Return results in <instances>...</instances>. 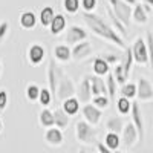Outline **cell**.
<instances>
[{"label":"cell","instance_id":"obj_35","mask_svg":"<svg viewBox=\"0 0 153 153\" xmlns=\"http://www.w3.org/2000/svg\"><path fill=\"white\" fill-rule=\"evenodd\" d=\"M81 8V2L80 0H63V9L68 14H76Z\"/></svg>","mask_w":153,"mask_h":153},{"label":"cell","instance_id":"obj_15","mask_svg":"<svg viewBox=\"0 0 153 153\" xmlns=\"http://www.w3.org/2000/svg\"><path fill=\"white\" fill-rule=\"evenodd\" d=\"M57 81H58V74H57V63H55V57H52L49 60V66H48V84L51 92L57 94Z\"/></svg>","mask_w":153,"mask_h":153},{"label":"cell","instance_id":"obj_21","mask_svg":"<svg viewBox=\"0 0 153 153\" xmlns=\"http://www.w3.org/2000/svg\"><path fill=\"white\" fill-rule=\"evenodd\" d=\"M54 57L60 63H68L72 60V49L69 45H57L54 48Z\"/></svg>","mask_w":153,"mask_h":153},{"label":"cell","instance_id":"obj_20","mask_svg":"<svg viewBox=\"0 0 153 153\" xmlns=\"http://www.w3.org/2000/svg\"><path fill=\"white\" fill-rule=\"evenodd\" d=\"M132 20L136 25H146L149 22V12L144 8V3H135L132 11Z\"/></svg>","mask_w":153,"mask_h":153},{"label":"cell","instance_id":"obj_29","mask_svg":"<svg viewBox=\"0 0 153 153\" xmlns=\"http://www.w3.org/2000/svg\"><path fill=\"white\" fill-rule=\"evenodd\" d=\"M124 120L121 117H110L106 123V130L107 132H117L121 135L123 129H124Z\"/></svg>","mask_w":153,"mask_h":153},{"label":"cell","instance_id":"obj_38","mask_svg":"<svg viewBox=\"0 0 153 153\" xmlns=\"http://www.w3.org/2000/svg\"><path fill=\"white\" fill-rule=\"evenodd\" d=\"M146 40H147V46H149V65L153 71V34L152 32H147Z\"/></svg>","mask_w":153,"mask_h":153},{"label":"cell","instance_id":"obj_1","mask_svg":"<svg viewBox=\"0 0 153 153\" xmlns=\"http://www.w3.org/2000/svg\"><path fill=\"white\" fill-rule=\"evenodd\" d=\"M84 23L87 25V28L91 29L95 35H98L100 38L112 43V45H117L121 49H126V43H124V37L121 34H118V31L115 29L110 23H107L106 20H103L100 16L94 14V12H86L83 11L81 14Z\"/></svg>","mask_w":153,"mask_h":153},{"label":"cell","instance_id":"obj_27","mask_svg":"<svg viewBox=\"0 0 153 153\" xmlns=\"http://www.w3.org/2000/svg\"><path fill=\"white\" fill-rule=\"evenodd\" d=\"M55 17V11L52 6H43V9L40 11V17H38V20H40V25L43 28H49L51 22L54 20Z\"/></svg>","mask_w":153,"mask_h":153},{"label":"cell","instance_id":"obj_32","mask_svg":"<svg viewBox=\"0 0 153 153\" xmlns=\"http://www.w3.org/2000/svg\"><path fill=\"white\" fill-rule=\"evenodd\" d=\"M136 92H138V86L135 83H124L120 89V95H124L127 98H136Z\"/></svg>","mask_w":153,"mask_h":153},{"label":"cell","instance_id":"obj_30","mask_svg":"<svg viewBox=\"0 0 153 153\" xmlns=\"http://www.w3.org/2000/svg\"><path fill=\"white\" fill-rule=\"evenodd\" d=\"M115 104H117V112L120 115H129L132 110V100L124 95H121L118 100H115Z\"/></svg>","mask_w":153,"mask_h":153},{"label":"cell","instance_id":"obj_11","mask_svg":"<svg viewBox=\"0 0 153 153\" xmlns=\"http://www.w3.org/2000/svg\"><path fill=\"white\" fill-rule=\"evenodd\" d=\"M76 98L81 101V104L89 103L94 95H92V84H91V75H84V78L76 87Z\"/></svg>","mask_w":153,"mask_h":153},{"label":"cell","instance_id":"obj_37","mask_svg":"<svg viewBox=\"0 0 153 153\" xmlns=\"http://www.w3.org/2000/svg\"><path fill=\"white\" fill-rule=\"evenodd\" d=\"M110 101H112V100L109 98V95H97V97L92 98V103H94L97 107L103 109V110H106V109L109 107Z\"/></svg>","mask_w":153,"mask_h":153},{"label":"cell","instance_id":"obj_47","mask_svg":"<svg viewBox=\"0 0 153 153\" xmlns=\"http://www.w3.org/2000/svg\"><path fill=\"white\" fill-rule=\"evenodd\" d=\"M2 129H3V124H2V120H0V132H2Z\"/></svg>","mask_w":153,"mask_h":153},{"label":"cell","instance_id":"obj_26","mask_svg":"<svg viewBox=\"0 0 153 153\" xmlns=\"http://www.w3.org/2000/svg\"><path fill=\"white\" fill-rule=\"evenodd\" d=\"M104 144L110 149V152L118 150L120 146L123 144L121 143V135L117 133V132H107L106 136H104Z\"/></svg>","mask_w":153,"mask_h":153},{"label":"cell","instance_id":"obj_41","mask_svg":"<svg viewBox=\"0 0 153 153\" xmlns=\"http://www.w3.org/2000/svg\"><path fill=\"white\" fill-rule=\"evenodd\" d=\"M9 28H11V25L8 20H3L2 23H0V43H3V40L6 38L8 32H9Z\"/></svg>","mask_w":153,"mask_h":153},{"label":"cell","instance_id":"obj_39","mask_svg":"<svg viewBox=\"0 0 153 153\" xmlns=\"http://www.w3.org/2000/svg\"><path fill=\"white\" fill-rule=\"evenodd\" d=\"M98 5V0H81V8L86 12H94Z\"/></svg>","mask_w":153,"mask_h":153},{"label":"cell","instance_id":"obj_19","mask_svg":"<svg viewBox=\"0 0 153 153\" xmlns=\"http://www.w3.org/2000/svg\"><path fill=\"white\" fill-rule=\"evenodd\" d=\"M66 26H68L66 17L63 16V14H55L54 20L51 22V25H49V32L52 34V35H60L63 31L66 29Z\"/></svg>","mask_w":153,"mask_h":153},{"label":"cell","instance_id":"obj_9","mask_svg":"<svg viewBox=\"0 0 153 153\" xmlns=\"http://www.w3.org/2000/svg\"><path fill=\"white\" fill-rule=\"evenodd\" d=\"M136 86H138V92H136L138 101L147 103V101L153 100V86H152V83L146 78V76H139Z\"/></svg>","mask_w":153,"mask_h":153},{"label":"cell","instance_id":"obj_42","mask_svg":"<svg viewBox=\"0 0 153 153\" xmlns=\"http://www.w3.org/2000/svg\"><path fill=\"white\" fill-rule=\"evenodd\" d=\"M101 57H103L109 65H117V63L121 61L123 55H117V54H101Z\"/></svg>","mask_w":153,"mask_h":153},{"label":"cell","instance_id":"obj_7","mask_svg":"<svg viewBox=\"0 0 153 153\" xmlns=\"http://www.w3.org/2000/svg\"><path fill=\"white\" fill-rule=\"evenodd\" d=\"M87 37H89V32L83 26H80V25H71L65 35V43L74 46L83 40H87Z\"/></svg>","mask_w":153,"mask_h":153},{"label":"cell","instance_id":"obj_46","mask_svg":"<svg viewBox=\"0 0 153 153\" xmlns=\"http://www.w3.org/2000/svg\"><path fill=\"white\" fill-rule=\"evenodd\" d=\"M2 68H3L2 66V57H0V75H2Z\"/></svg>","mask_w":153,"mask_h":153},{"label":"cell","instance_id":"obj_23","mask_svg":"<svg viewBox=\"0 0 153 153\" xmlns=\"http://www.w3.org/2000/svg\"><path fill=\"white\" fill-rule=\"evenodd\" d=\"M38 124H40L43 129H48V127H52L55 126V117H54V112L49 110L48 107L42 109L38 112Z\"/></svg>","mask_w":153,"mask_h":153},{"label":"cell","instance_id":"obj_24","mask_svg":"<svg viewBox=\"0 0 153 153\" xmlns=\"http://www.w3.org/2000/svg\"><path fill=\"white\" fill-rule=\"evenodd\" d=\"M92 71L95 75H100V76H106L109 72H110V65L103 58V57H97L92 63Z\"/></svg>","mask_w":153,"mask_h":153},{"label":"cell","instance_id":"obj_36","mask_svg":"<svg viewBox=\"0 0 153 153\" xmlns=\"http://www.w3.org/2000/svg\"><path fill=\"white\" fill-rule=\"evenodd\" d=\"M113 75H115V78H117L118 84H121V86L124 83H127V80H129V76L126 75V71H124V66H123L121 61L117 63V66H115V69H113Z\"/></svg>","mask_w":153,"mask_h":153},{"label":"cell","instance_id":"obj_28","mask_svg":"<svg viewBox=\"0 0 153 153\" xmlns=\"http://www.w3.org/2000/svg\"><path fill=\"white\" fill-rule=\"evenodd\" d=\"M121 63H123V66H124L126 75L129 76V75H130V71H132V65L135 63L132 46H126V49H124V55H123V58H121Z\"/></svg>","mask_w":153,"mask_h":153},{"label":"cell","instance_id":"obj_6","mask_svg":"<svg viewBox=\"0 0 153 153\" xmlns=\"http://www.w3.org/2000/svg\"><path fill=\"white\" fill-rule=\"evenodd\" d=\"M139 139V133H138V129L135 127L133 123H127L124 126V129L121 132V143L124 146V149H132L133 146H136Z\"/></svg>","mask_w":153,"mask_h":153},{"label":"cell","instance_id":"obj_43","mask_svg":"<svg viewBox=\"0 0 153 153\" xmlns=\"http://www.w3.org/2000/svg\"><path fill=\"white\" fill-rule=\"evenodd\" d=\"M95 149H97V152H100V153H110V149L104 144V141H97V143H95Z\"/></svg>","mask_w":153,"mask_h":153},{"label":"cell","instance_id":"obj_34","mask_svg":"<svg viewBox=\"0 0 153 153\" xmlns=\"http://www.w3.org/2000/svg\"><path fill=\"white\" fill-rule=\"evenodd\" d=\"M52 98H54V94L51 92L49 87H43L40 91V97H38V103H40L43 107H48L51 103H52Z\"/></svg>","mask_w":153,"mask_h":153},{"label":"cell","instance_id":"obj_25","mask_svg":"<svg viewBox=\"0 0 153 153\" xmlns=\"http://www.w3.org/2000/svg\"><path fill=\"white\" fill-rule=\"evenodd\" d=\"M54 117H55V126L60 127V129H68V126L71 123V115H68L65 112V109L63 107H58L54 110Z\"/></svg>","mask_w":153,"mask_h":153},{"label":"cell","instance_id":"obj_33","mask_svg":"<svg viewBox=\"0 0 153 153\" xmlns=\"http://www.w3.org/2000/svg\"><path fill=\"white\" fill-rule=\"evenodd\" d=\"M40 91L42 89L38 87L35 83H29L26 86V91H25V95H26L28 101H38V97H40Z\"/></svg>","mask_w":153,"mask_h":153},{"label":"cell","instance_id":"obj_8","mask_svg":"<svg viewBox=\"0 0 153 153\" xmlns=\"http://www.w3.org/2000/svg\"><path fill=\"white\" fill-rule=\"evenodd\" d=\"M81 115H83V118L87 121V123H91L92 126H98L101 123V118H103V109H100L97 107L94 103H86L83 107H81Z\"/></svg>","mask_w":153,"mask_h":153},{"label":"cell","instance_id":"obj_2","mask_svg":"<svg viewBox=\"0 0 153 153\" xmlns=\"http://www.w3.org/2000/svg\"><path fill=\"white\" fill-rule=\"evenodd\" d=\"M57 74H58V81H57V100L58 101H65L69 97H75L76 95V87L71 78V75L63 71L58 65H57Z\"/></svg>","mask_w":153,"mask_h":153},{"label":"cell","instance_id":"obj_31","mask_svg":"<svg viewBox=\"0 0 153 153\" xmlns=\"http://www.w3.org/2000/svg\"><path fill=\"white\" fill-rule=\"evenodd\" d=\"M107 78H106V84H107V92H109V98L113 101V100H117V78H115V75L113 72H109L107 75Z\"/></svg>","mask_w":153,"mask_h":153},{"label":"cell","instance_id":"obj_18","mask_svg":"<svg viewBox=\"0 0 153 153\" xmlns=\"http://www.w3.org/2000/svg\"><path fill=\"white\" fill-rule=\"evenodd\" d=\"M19 23L23 29H34L37 26V16L34 11H23L19 16Z\"/></svg>","mask_w":153,"mask_h":153},{"label":"cell","instance_id":"obj_16","mask_svg":"<svg viewBox=\"0 0 153 153\" xmlns=\"http://www.w3.org/2000/svg\"><path fill=\"white\" fill-rule=\"evenodd\" d=\"M106 11H107V16H109L110 25H112V26L118 31V34H121L123 37H126V35H127V26L121 22V19H120V17L113 12V9H112V6H110L109 3L106 5Z\"/></svg>","mask_w":153,"mask_h":153},{"label":"cell","instance_id":"obj_17","mask_svg":"<svg viewBox=\"0 0 153 153\" xmlns=\"http://www.w3.org/2000/svg\"><path fill=\"white\" fill-rule=\"evenodd\" d=\"M91 84H92V95L94 97H97V95H109L107 84L103 80V76L95 75V74L91 75Z\"/></svg>","mask_w":153,"mask_h":153},{"label":"cell","instance_id":"obj_40","mask_svg":"<svg viewBox=\"0 0 153 153\" xmlns=\"http://www.w3.org/2000/svg\"><path fill=\"white\" fill-rule=\"evenodd\" d=\"M8 103H9V95H8V91L2 89V91H0V112L6 110Z\"/></svg>","mask_w":153,"mask_h":153},{"label":"cell","instance_id":"obj_14","mask_svg":"<svg viewBox=\"0 0 153 153\" xmlns=\"http://www.w3.org/2000/svg\"><path fill=\"white\" fill-rule=\"evenodd\" d=\"M130 115H132V123L135 124V127L138 129V133H139V139L144 141V118H143V112H141V107H139L138 103H132V110H130Z\"/></svg>","mask_w":153,"mask_h":153},{"label":"cell","instance_id":"obj_5","mask_svg":"<svg viewBox=\"0 0 153 153\" xmlns=\"http://www.w3.org/2000/svg\"><path fill=\"white\" fill-rule=\"evenodd\" d=\"M132 51H133V58L135 63L138 65H149V46H147V40H144L143 37H136V40L132 45Z\"/></svg>","mask_w":153,"mask_h":153},{"label":"cell","instance_id":"obj_12","mask_svg":"<svg viewBox=\"0 0 153 153\" xmlns=\"http://www.w3.org/2000/svg\"><path fill=\"white\" fill-rule=\"evenodd\" d=\"M65 141V136H63V129L57 126L52 127H48L46 132H45V143L49 147H60Z\"/></svg>","mask_w":153,"mask_h":153},{"label":"cell","instance_id":"obj_22","mask_svg":"<svg viewBox=\"0 0 153 153\" xmlns=\"http://www.w3.org/2000/svg\"><path fill=\"white\" fill-rule=\"evenodd\" d=\"M80 104H81V101L76 98V95L75 97H69L65 101H61V107L65 109V112L68 115H71V117H75V115L80 112Z\"/></svg>","mask_w":153,"mask_h":153},{"label":"cell","instance_id":"obj_4","mask_svg":"<svg viewBox=\"0 0 153 153\" xmlns=\"http://www.w3.org/2000/svg\"><path fill=\"white\" fill-rule=\"evenodd\" d=\"M107 3L112 6L113 12L117 14L121 22L126 25V26H129L130 22H132V5H129L127 2L124 0H107Z\"/></svg>","mask_w":153,"mask_h":153},{"label":"cell","instance_id":"obj_45","mask_svg":"<svg viewBox=\"0 0 153 153\" xmlns=\"http://www.w3.org/2000/svg\"><path fill=\"white\" fill-rule=\"evenodd\" d=\"M143 2H144V3H149V5L153 8V0H143Z\"/></svg>","mask_w":153,"mask_h":153},{"label":"cell","instance_id":"obj_10","mask_svg":"<svg viewBox=\"0 0 153 153\" xmlns=\"http://www.w3.org/2000/svg\"><path fill=\"white\" fill-rule=\"evenodd\" d=\"M92 52H94L92 43L87 42V40H83L80 43L74 45V48H72V60L74 61H83L87 57H91Z\"/></svg>","mask_w":153,"mask_h":153},{"label":"cell","instance_id":"obj_3","mask_svg":"<svg viewBox=\"0 0 153 153\" xmlns=\"http://www.w3.org/2000/svg\"><path fill=\"white\" fill-rule=\"evenodd\" d=\"M75 138L80 144L95 146V143H97V129H95V126L87 123L86 120L78 121L75 124Z\"/></svg>","mask_w":153,"mask_h":153},{"label":"cell","instance_id":"obj_44","mask_svg":"<svg viewBox=\"0 0 153 153\" xmlns=\"http://www.w3.org/2000/svg\"><path fill=\"white\" fill-rule=\"evenodd\" d=\"M124 2H127V3H129V5H132V6H133L135 3H138L136 0H124Z\"/></svg>","mask_w":153,"mask_h":153},{"label":"cell","instance_id":"obj_13","mask_svg":"<svg viewBox=\"0 0 153 153\" xmlns=\"http://www.w3.org/2000/svg\"><path fill=\"white\" fill-rule=\"evenodd\" d=\"M26 55H28V61L31 63L32 66H38L45 60V57H46V49L40 43H32L28 48Z\"/></svg>","mask_w":153,"mask_h":153}]
</instances>
